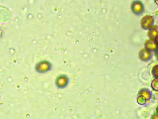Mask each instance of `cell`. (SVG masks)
<instances>
[{
    "label": "cell",
    "instance_id": "obj_10",
    "mask_svg": "<svg viewBox=\"0 0 158 119\" xmlns=\"http://www.w3.org/2000/svg\"><path fill=\"white\" fill-rule=\"evenodd\" d=\"M146 101H147V100L142 95H138V99H137V102H138V104L140 105H145L146 104Z\"/></svg>",
    "mask_w": 158,
    "mask_h": 119
},
{
    "label": "cell",
    "instance_id": "obj_8",
    "mask_svg": "<svg viewBox=\"0 0 158 119\" xmlns=\"http://www.w3.org/2000/svg\"><path fill=\"white\" fill-rule=\"evenodd\" d=\"M138 95L143 96L146 100H149V99H150L151 98V93L149 90H147V89H142V90L139 91Z\"/></svg>",
    "mask_w": 158,
    "mask_h": 119
},
{
    "label": "cell",
    "instance_id": "obj_9",
    "mask_svg": "<svg viewBox=\"0 0 158 119\" xmlns=\"http://www.w3.org/2000/svg\"><path fill=\"white\" fill-rule=\"evenodd\" d=\"M151 87L156 91H158V79H154L151 83Z\"/></svg>",
    "mask_w": 158,
    "mask_h": 119
},
{
    "label": "cell",
    "instance_id": "obj_7",
    "mask_svg": "<svg viewBox=\"0 0 158 119\" xmlns=\"http://www.w3.org/2000/svg\"><path fill=\"white\" fill-rule=\"evenodd\" d=\"M67 82H68V79H67V77L61 76V77H59L57 79V80H56V84L58 85V87H63L67 85Z\"/></svg>",
    "mask_w": 158,
    "mask_h": 119
},
{
    "label": "cell",
    "instance_id": "obj_3",
    "mask_svg": "<svg viewBox=\"0 0 158 119\" xmlns=\"http://www.w3.org/2000/svg\"><path fill=\"white\" fill-rule=\"evenodd\" d=\"M152 57V52L151 51L146 49H143L139 52V58L142 61H148Z\"/></svg>",
    "mask_w": 158,
    "mask_h": 119
},
{
    "label": "cell",
    "instance_id": "obj_13",
    "mask_svg": "<svg viewBox=\"0 0 158 119\" xmlns=\"http://www.w3.org/2000/svg\"><path fill=\"white\" fill-rule=\"evenodd\" d=\"M156 58L158 59V49L156 51Z\"/></svg>",
    "mask_w": 158,
    "mask_h": 119
},
{
    "label": "cell",
    "instance_id": "obj_15",
    "mask_svg": "<svg viewBox=\"0 0 158 119\" xmlns=\"http://www.w3.org/2000/svg\"><path fill=\"white\" fill-rule=\"evenodd\" d=\"M156 112H157V114H158V107H156Z\"/></svg>",
    "mask_w": 158,
    "mask_h": 119
},
{
    "label": "cell",
    "instance_id": "obj_4",
    "mask_svg": "<svg viewBox=\"0 0 158 119\" xmlns=\"http://www.w3.org/2000/svg\"><path fill=\"white\" fill-rule=\"evenodd\" d=\"M145 47H146V49L149 51H156L158 49L157 45H156V42H155L154 40H148L146 41V43H145Z\"/></svg>",
    "mask_w": 158,
    "mask_h": 119
},
{
    "label": "cell",
    "instance_id": "obj_5",
    "mask_svg": "<svg viewBox=\"0 0 158 119\" xmlns=\"http://www.w3.org/2000/svg\"><path fill=\"white\" fill-rule=\"evenodd\" d=\"M148 36L150 40H155V38L158 36V26L157 25H152L149 29Z\"/></svg>",
    "mask_w": 158,
    "mask_h": 119
},
{
    "label": "cell",
    "instance_id": "obj_6",
    "mask_svg": "<svg viewBox=\"0 0 158 119\" xmlns=\"http://www.w3.org/2000/svg\"><path fill=\"white\" fill-rule=\"evenodd\" d=\"M49 68H50V64L48 63V62H41L36 67V70L40 72H47Z\"/></svg>",
    "mask_w": 158,
    "mask_h": 119
},
{
    "label": "cell",
    "instance_id": "obj_2",
    "mask_svg": "<svg viewBox=\"0 0 158 119\" xmlns=\"http://www.w3.org/2000/svg\"><path fill=\"white\" fill-rule=\"evenodd\" d=\"M131 9H132V11H133L134 14H135L137 15H139L143 13L144 6L139 1H135L132 3V5H131Z\"/></svg>",
    "mask_w": 158,
    "mask_h": 119
},
{
    "label": "cell",
    "instance_id": "obj_1",
    "mask_svg": "<svg viewBox=\"0 0 158 119\" xmlns=\"http://www.w3.org/2000/svg\"><path fill=\"white\" fill-rule=\"evenodd\" d=\"M154 22V18L152 15H146L141 20V25L144 29H149V28L153 25Z\"/></svg>",
    "mask_w": 158,
    "mask_h": 119
},
{
    "label": "cell",
    "instance_id": "obj_12",
    "mask_svg": "<svg viewBox=\"0 0 158 119\" xmlns=\"http://www.w3.org/2000/svg\"><path fill=\"white\" fill-rule=\"evenodd\" d=\"M155 42H156V45H157V47H158V36L156 37V38H155Z\"/></svg>",
    "mask_w": 158,
    "mask_h": 119
},
{
    "label": "cell",
    "instance_id": "obj_11",
    "mask_svg": "<svg viewBox=\"0 0 158 119\" xmlns=\"http://www.w3.org/2000/svg\"><path fill=\"white\" fill-rule=\"evenodd\" d=\"M152 74L156 79H158V65H156L152 69Z\"/></svg>",
    "mask_w": 158,
    "mask_h": 119
},
{
    "label": "cell",
    "instance_id": "obj_14",
    "mask_svg": "<svg viewBox=\"0 0 158 119\" xmlns=\"http://www.w3.org/2000/svg\"><path fill=\"white\" fill-rule=\"evenodd\" d=\"M154 2H156V4H157L158 5V0H154Z\"/></svg>",
    "mask_w": 158,
    "mask_h": 119
}]
</instances>
